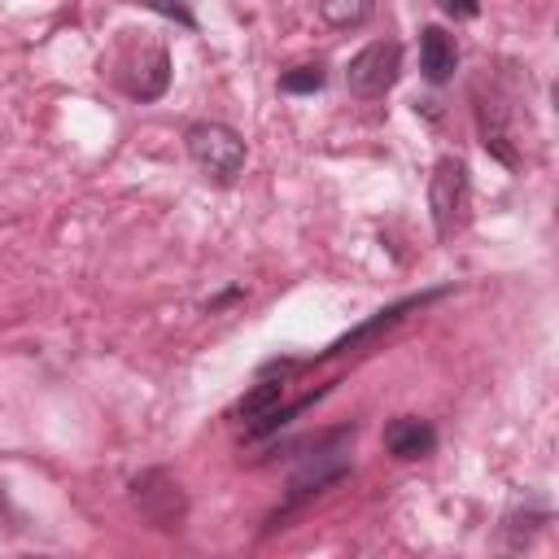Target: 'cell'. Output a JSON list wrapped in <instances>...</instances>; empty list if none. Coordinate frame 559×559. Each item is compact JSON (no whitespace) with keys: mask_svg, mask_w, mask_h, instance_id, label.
<instances>
[{"mask_svg":"<svg viewBox=\"0 0 559 559\" xmlns=\"http://www.w3.org/2000/svg\"><path fill=\"white\" fill-rule=\"evenodd\" d=\"M188 157L214 179V183H236V175L245 170V140L240 131H231L227 122H192L188 127Z\"/></svg>","mask_w":559,"mask_h":559,"instance_id":"obj_1","label":"cell"},{"mask_svg":"<svg viewBox=\"0 0 559 559\" xmlns=\"http://www.w3.org/2000/svg\"><path fill=\"white\" fill-rule=\"evenodd\" d=\"M428 210H432L437 236L450 240L454 227H459L463 214H467V166H463V157H441V162L432 166V179H428Z\"/></svg>","mask_w":559,"mask_h":559,"instance_id":"obj_2","label":"cell"},{"mask_svg":"<svg viewBox=\"0 0 559 559\" xmlns=\"http://www.w3.org/2000/svg\"><path fill=\"white\" fill-rule=\"evenodd\" d=\"M397 70H402V48H397L393 39H376V44H367L362 52L349 57V66H345V87H349L354 96L371 100V96H384V92L397 83Z\"/></svg>","mask_w":559,"mask_h":559,"instance_id":"obj_3","label":"cell"},{"mask_svg":"<svg viewBox=\"0 0 559 559\" xmlns=\"http://www.w3.org/2000/svg\"><path fill=\"white\" fill-rule=\"evenodd\" d=\"M131 498L140 507V515L157 528H179L183 520V493L179 485L166 476V472H144L135 485H131Z\"/></svg>","mask_w":559,"mask_h":559,"instance_id":"obj_4","label":"cell"},{"mask_svg":"<svg viewBox=\"0 0 559 559\" xmlns=\"http://www.w3.org/2000/svg\"><path fill=\"white\" fill-rule=\"evenodd\" d=\"M384 450H389L393 459H402V463L428 459V454L437 450V428H432L428 419H419V415H397V419H389V428H384Z\"/></svg>","mask_w":559,"mask_h":559,"instance_id":"obj_5","label":"cell"},{"mask_svg":"<svg viewBox=\"0 0 559 559\" xmlns=\"http://www.w3.org/2000/svg\"><path fill=\"white\" fill-rule=\"evenodd\" d=\"M419 70L428 83H445L459 70V44L454 35H445L441 26H424L419 31Z\"/></svg>","mask_w":559,"mask_h":559,"instance_id":"obj_6","label":"cell"},{"mask_svg":"<svg viewBox=\"0 0 559 559\" xmlns=\"http://www.w3.org/2000/svg\"><path fill=\"white\" fill-rule=\"evenodd\" d=\"M432 297H441V293H424V297H406V301H393V306H384V310H376V319H367L362 328H354L349 336H341V341H336V345L328 349V358H332V354H349L354 345H362V341H371V336H376L380 328H393V323H397V319H402L406 310H415V306H424V301H432Z\"/></svg>","mask_w":559,"mask_h":559,"instance_id":"obj_7","label":"cell"},{"mask_svg":"<svg viewBox=\"0 0 559 559\" xmlns=\"http://www.w3.org/2000/svg\"><path fill=\"white\" fill-rule=\"evenodd\" d=\"M166 83H170V57H166V48H148V61L135 66V74L127 79V92L135 100H157L166 92Z\"/></svg>","mask_w":559,"mask_h":559,"instance_id":"obj_8","label":"cell"},{"mask_svg":"<svg viewBox=\"0 0 559 559\" xmlns=\"http://www.w3.org/2000/svg\"><path fill=\"white\" fill-rule=\"evenodd\" d=\"M280 397H284V376L280 380H271V376H262L240 402H236V415L245 419V424H258L262 415H271L275 406H280Z\"/></svg>","mask_w":559,"mask_h":559,"instance_id":"obj_9","label":"cell"},{"mask_svg":"<svg viewBox=\"0 0 559 559\" xmlns=\"http://www.w3.org/2000/svg\"><path fill=\"white\" fill-rule=\"evenodd\" d=\"M371 9H376V0H319L323 22H328V26H336V31L362 26V22L371 17Z\"/></svg>","mask_w":559,"mask_h":559,"instance_id":"obj_10","label":"cell"},{"mask_svg":"<svg viewBox=\"0 0 559 559\" xmlns=\"http://www.w3.org/2000/svg\"><path fill=\"white\" fill-rule=\"evenodd\" d=\"M323 83H328V74H323L319 61H314V66H293V70L280 74V92H288V96H310V92H319Z\"/></svg>","mask_w":559,"mask_h":559,"instance_id":"obj_11","label":"cell"},{"mask_svg":"<svg viewBox=\"0 0 559 559\" xmlns=\"http://www.w3.org/2000/svg\"><path fill=\"white\" fill-rule=\"evenodd\" d=\"M135 4H144V9H153V13H162V17H175L179 26L197 31V13H192L188 0H135Z\"/></svg>","mask_w":559,"mask_h":559,"instance_id":"obj_12","label":"cell"},{"mask_svg":"<svg viewBox=\"0 0 559 559\" xmlns=\"http://www.w3.org/2000/svg\"><path fill=\"white\" fill-rule=\"evenodd\" d=\"M437 4H441V9L450 13V17H459V22H463V17H476V13H480V0H437Z\"/></svg>","mask_w":559,"mask_h":559,"instance_id":"obj_13","label":"cell"}]
</instances>
